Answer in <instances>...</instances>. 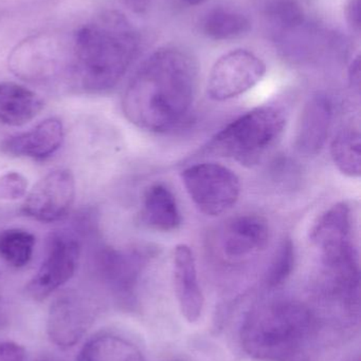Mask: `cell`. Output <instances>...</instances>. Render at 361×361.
I'll list each match as a JSON object with an SVG mask.
<instances>
[{"label": "cell", "instance_id": "4316f807", "mask_svg": "<svg viewBox=\"0 0 361 361\" xmlns=\"http://www.w3.org/2000/svg\"><path fill=\"white\" fill-rule=\"evenodd\" d=\"M349 80L352 88L360 93V57H355L349 69Z\"/></svg>", "mask_w": 361, "mask_h": 361}, {"label": "cell", "instance_id": "83f0119b", "mask_svg": "<svg viewBox=\"0 0 361 361\" xmlns=\"http://www.w3.org/2000/svg\"><path fill=\"white\" fill-rule=\"evenodd\" d=\"M124 1L129 10L137 14H142L148 10L150 0H124Z\"/></svg>", "mask_w": 361, "mask_h": 361}, {"label": "cell", "instance_id": "8fae6325", "mask_svg": "<svg viewBox=\"0 0 361 361\" xmlns=\"http://www.w3.org/2000/svg\"><path fill=\"white\" fill-rule=\"evenodd\" d=\"M271 237L266 219L259 214H241L223 227L220 247L229 260H243L265 250Z\"/></svg>", "mask_w": 361, "mask_h": 361}, {"label": "cell", "instance_id": "484cf974", "mask_svg": "<svg viewBox=\"0 0 361 361\" xmlns=\"http://www.w3.org/2000/svg\"><path fill=\"white\" fill-rule=\"evenodd\" d=\"M345 15L348 25L352 31L360 34L361 27L360 0H347L345 6Z\"/></svg>", "mask_w": 361, "mask_h": 361}, {"label": "cell", "instance_id": "5bb4252c", "mask_svg": "<svg viewBox=\"0 0 361 361\" xmlns=\"http://www.w3.org/2000/svg\"><path fill=\"white\" fill-rule=\"evenodd\" d=\"M173 279L176 298L182 316L190 324L199 322L205 300L199 286L194 255L186 244L176 246L174 250Z\"/></svg>", "mask_w": 361, "mask_h": 361}, {"label": "cell", "instance_id": "9a60e30c", "mask_svg": "<svg viewBox=\"0 0 361 361\" xmlns=\"http://www.w3.org/2000/svg\"><path fill=\"white\" fill-rule=\"evenodd\" d=\"M44 102L34 91L15 82H0V123L21 126L40 114Z\"/></svg>", "mask_w": 361, "mask_h": 361}, {"label": "cell", "instance_id": "4dcf8cb0", "mask_svg": "<svg viewBox=\"0 0 361 361\" xmlns=\"http://www.w3.org/2000/svg\"><path fill=\"white\" fill-rule=\"evenodd\" d=\"M176 361H178V360H176Z\"/></svg>", "mask_w": 361, "mask_h": 361}, {"label": "cell", "instance_id": "52a82bcc", "mask_svg": "<svg viewBox=\"0 0 361 361\" xmlns=\"http://www.w3.org/2000/svg\"><path fill=\"white\" fill-rule=\"evenodd\" d=\"M266 65L250 51L237 49L216 61L208 78L210 99L222 102L239 97L264 78Z\"/></svg>", "mask_w": 361, "mask_h": 361}, {"label": "cell", "instance_id": "e0dca14e", "mask_svg": "<svg viewBox=\"0 0 361 361\" xmlns=\"http://www.w3.org/2000/svg\"><path fill=\"white\" fill-rule=\"evenodd\" d=\"M148 255L137 252H110L104 256V274L114 290L122 296H131Z\"/></svg>", "mask_w": 361, "mask_h": 361}, {"label": "cell", "instance_id": "4fadbf2b", "mask_svg": "<svg viewBox=\"0 0 361 361\" xmlns=\"http://www.w3.org/2000/svg\"><path fill=\"white\" fill-rule=\"evenodd\" d=\"M333 118L330 97L317 93L307 101L300 114L295 135V147L304 157L320 154L326 145Z\"/></svg>", "mask_w": 361, "mask_h": 361}, {"label": "cell", "instance_id": "ac0fdd59", "mask_svg": "<svg viewBox=\"0 0 361 361\" xmlns=\"http://www.w3.org/2000/svg\"><path fill=\"white\" fill-rule=\"evenodd\" d=\"M78 361H146L140 350L123 337L101 334L93 337L80 352Z\"/></svg>", "mask_w": 361, "mask_h": 361}, {"label": "cell", "instance_id": "3957f363", "mask_svg": "<svg viewBox=\"0 0 361 361\" xmlns=\"http://www.w3.org/2000/svg\"><path fill=\"white\" fill-rule=\"evenodd\" d=\"M315 326L309 307L288 299L256 305L242 322L239 341L247 355L259 361H294Z\"/></svg>", "mask_w": 361, "mask_h": 361}, {"label": "cell", "instance_id": "5b68a950", "mask_svg": "<svg viewBox=\"0 0 361 361\" xmlns=\"http://www.w3.org/2000/svg\"><path fill=\"white\" fill-rule=\"evenodd\" d=\"M182 180L193 203L203 214L220 216L239 200L241 183L228 167L201 163L184 169Z\"/></svg>", "mask_w": 361, "mask_h": 361}, {"label": "cell", "instance_id": "277c9868", "mask_svg": "<svg viewBox=\"0 0 361 361\" xmlns=\"http://www.w3.org/2000/svg\"><path fill=\"white\" fill-rule=\"evenodd\" d=\"M285 125V114L280 108H254L216 133L208 149L244 166H254L281 139Z\"/></svg>", "mask_w": 361, "mask_h": 361}, {"label": "cell", "instance_id": "7c38bea8", "mask_svg": "<svg viewBox=\"0 0 361 361\" xmlns=\"http://www.w3.org/2000/svg\"><path fill=\"white\" fill-rule=\"evenodd\" d=\"M64 127L59 118L42 121L27 133L6 137L0 143V152L13 158L45 161L61 148Z\"/></svg>", "mask_w": 361, "mask_h": 361}, {"label": "cell", "instance_id": "30bf717a", "mask_svg": "<svg viewBox=\"0 0 361 361\" xmlns=\"http://www.w3.org/2000/svg\"><path fill=\"white\" fill-rule=\"evenodd\" d=\"M93 322V311L76 295H64L51 305L47 319L49 338L57 347H73Z\"/></svg>", "mask_w": 361, "mask_h": 361}, {"label": "cell", "instance_id": "6da1fadb", "mask_svg": "<svg viewBox=\"0 0 361 361\" xmlns=\"http://www.w3.org/2000/svg\"><path fill=\"white\" fill-rule=\"evenodd\" d=\"M196 85L197 65L188 52L175 47L158 49L129 80L123 112L140 129L167 133L186 120Z\"/></svg>", "mask_w": 361, "mask_h": 361}, {"label": "cell", "instance_id": "8992f818", "mask_svg": "<svg viewBox=\"0 0 361 361\" xmlns=\"http://www.w3.org/2000/svg\"><path fill=\"white\" fill-rule=\"evenodd\" d=\"M352 233V210L345 202L337 203L320 216L312 228L311 240L319 250L324 269L357 264Z\"/></svg>", "mask_w": 361, "mask_h": 361}, {"label": "cell", "instance_id": "44dd1931", "mask_svg": "<svg viewBox=\"0 0 361 361\" xmlns=\"http://www.w3.org/2000/svg\"><path fill=\"white\" fill-rule=\"evenodd\" d=\"M265 16L273 25L278 39L305 27L307 15L300 0H268Z\"/></svg>", "mask_w": 361, "mask_h": 361}, {"label": "cell", "instance_id": "f1b7e54d", "mask_svg": "<svg viewBox=\"0 0 361 361\" xmlns=\"http://www.w3.org/2000/svg\"><path fill=\"white\" fill-rule=\"evenodd\" d=\"M186 4H190V6H199V4H205L208 0H182Z\"/></svg>", "mask_w": 361, "mask_h": 361}, {"label": "cell", "instance_id": "9c48e42d", "mask_svg": "<svg viewBox=\"0 0 361 361\" xmlns=\"http://www.w3.org/2000/svg\"><path fill=\"white\" fill-rule=\"evenodd\" d=\"M76 197V180L68 169H57L38 180L21 212L40 222H57L67 216Z\"/></svg>", "mask_w": 361, "mask_h": 361}, {"label": "cell", "instance_id": "7402d4cb", "mask_svg": "<svg viewBox=\"0 0 361 361\" xmlns=\"http://www.w3.org/2000/svg\"><path fill=\"white\" fill-rule=\"evenodd\" d=\"M35 238L29 231L8 228L0 231V257L12 267H25L33 256Z\"/></svg>", "mask_w": 361, "mask_h": 361}, {"label": "cell", "instance_id": "d6986e66", "mask_svg": "<svg viewBox=\"0 0 361 361\" xmlns=\"http://www.w3.org/2000/svg\"><path fill=\"white\" fill-rule=\"evenodd\" d=\"M335 166L350 178H360L361 173V143L360 129L345 127L337 133L331 145Z\"/></svg>", "mask_w": 361, "mask_h": 361}, {"label": "cell", "instance_id": "d4e9b609", "mask_svg": "<svg viewBox=\"0 0 361 361\" xmlns=\"http://www.w3.org/2000/svg\"><path fill=\"white\" fill-rule=\"evenodd\" d=\"M25 351L14 341H0V361H25Z\"/></svg>", "mask_w": 361, "mask_h": 361}, {"label": "cell", "instance_id": "f546056e", "mask_svg": "<svg viewBox=\"0 0 361 361\" xmlns=\"http://www.w3.org/2000/svg\"><path fill=\"white\" fill-rule=\"evenodd\" d=\"M33 361H51L50 360H48V358H37V360H33Z\"/></svg>", "mask_w": 361, "mask_h": 361}, {"label": "cell", "instance_id": "cb8c5ba5", "mask_svg": "<svg viewBox=\"0 0 361 361\" xmlns=\"http://www.w3.org/2000/svg\"><path fill=\"white\" fill-rule=\"evenodd\" d=\"M28 180L16 171L0 176V200L16 201L27 193Z\"/></svg>", "mask_w": 361, "mask_h": 361}, {"label": "cell", "instance_id": "2e32d148", "mask_svg": "<svg viewBox=\"0 0 361 361\" xmlns=\"http://www.w3.org/2000/svg\"><path fill=\"white\" fill-rule=\"evenodd\" d=\"M142 221L155 231H175L182 223L175 195L163 184H154L144 193L141 210Z\"/></svg>", "mask_w": 361, "mask_h": 361}, {"label": "cell", "instance_id": "603a6c76", "mask_svg": "<svg viewBox=\"0 0 361 361\" xmlns=\"http://www.w3.org/2000/svg\"><path fill=\"white\" fill-rule=\"evenodd\" d=\"M296 262L295 245L290 239H284L276 250L271 267L267 271L265 282L271 288H279L292 275Z\"/></svg>", "mask_w": 361, "mask_h": 361}, {"label": "cell", "instance_id": "ba28073f", "mask_svg": "<svg viewBox=\"0 0 361 361\" xmlns=\"http://www.w3.org/2000/svg\"><path fill=\"white\" fill-rule=\"evenodd\" d=\"M80 258V244L71 235L55 233L50 238L46 258L37 273L25 286V293L35 301L48 298L73 277Z\"/></svg>", "mask_w": 361, "mask_h": 361}, {"label": "cell", "instance_id": "7a4b0ae2", "mask_svg": "<svg viewBox=\"0 0 361 361\" xmlns=\"http://www.w3.org/2000/svg\"><path fill=\"white\" fill-rule=\"evenodd\" d=\"M139 49V33L125 15L103 13L73 34L69 71L74 84L91 94L108 92L124 78Z\"/></svg>", "mask_w": 361, "mask_h": 361}, {"label": "cell", "instance_id": "ffe728a7", "mask_svg": "<svg viewBox=\"0 0 361 361\" xmlns=\"http://www.w3.org/2000/svg\"><path fill=\"white\" fill-rule=\"evenodd\" d=\"M250 27L251 23L245 15L228 8L210 11L201 25L203 34L214 40H230L241 37L249 32Z\"/></svg>", "mask_w": 361, "mask_h": 361}]
</instances>
